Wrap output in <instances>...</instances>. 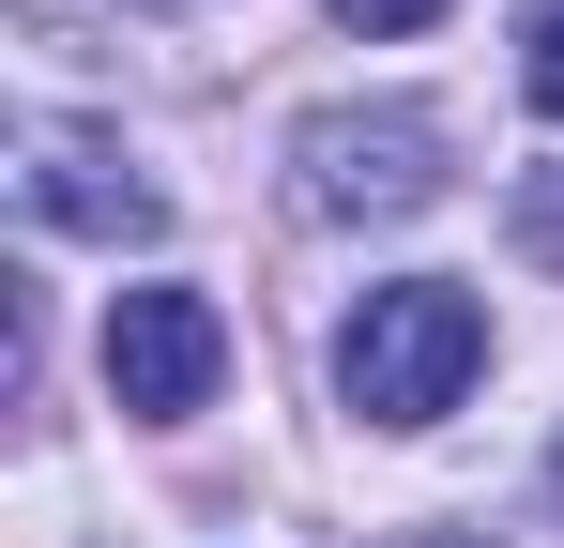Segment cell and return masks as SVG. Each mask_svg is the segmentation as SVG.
<instances>
[{
    "mask_svg": "<svg viewBox=\"0 0 564 548\" xmlns=\"http://www.w3.org/2000/svg\"><path fill=\"white\" fill-rule=\"evenodd\" d=\"M473 381H488V305L458 274H381L367 305L336 320V396L367 427H443Z\"/></svg>",
    "mask_w": 564,
    "mask_h": 548,
    "instance_id": "obj_1",
    "label": "cell"
},
{
    "mask_svg": "<svg viewBox=\"0 0 564 548\" xmlns=\"http://www.w3.org/2000/svg\"><path fill=\"white\" fill-rule=\"evenodd\" d=\"M443 183H458L443 168V107H412V91H351V107L290 122V198L321 229H412Z\"/></svg>",
    "mask_w": 564,
    "mask_h": 548,
    "instance_id": "obj_2",
    "label": "cell"
},
{
    "mask_svg": "<svg viewBox=\"0 0 564 548\" xmlns=\"http://www.w3.org/2000/svg\"><path fill=\"white\" fill-rule=\"evenodd\" d=\"M107 412H138V427H184V412H214V381H229V320H214V289H184V274H138V289H107Z\"/></svg>",
    "mask_w": 564,
    "mask_h": 548,
    "instance_id": "obj_3",
    "label": "cell"
},
{
    "mask_svg": "<svg viewBox=\"0 0 564 548\" xmlns=\"http://www.w3.org/2000/svg\"><path fill=\"white\" fill-rule=\"evenodd\" d=\"M15 213L31 229H77V244H153L169 229V198L138 183V153L107 122H62V107L15 122Z\"/></svg>",
    "mask_w": 564,
    "mask_h": 548,
    "instance_id": "obj_4",
    "label": "cell"
},
{
    "mask_svg": "<svg viewBox=\"0 0 564 548\" xmlns=\"http://www.w3.org/2000/svg\"><path fill=\"white\" fill-rule=\"evenodd\" d=\"M519 91H534V122H564V0H534V31H519Z\"/></svg>",
    "mask_w": 564,
    "mask_h": 548,
    "instance_id": "obj_5",
    "label": "cell"
},
{
    "mask_svg": "<svg viewBox=\"0 0 564 548\" xmlns=\"http://www.w3.org/2000/svg\"><path fill=\"white\" fill-rule=\"evenodd\" d=\"M336 15H351V31H367V46H397V31H427V15H443V0H336Z\"/></svg>",
    "mask_w": 564,
    "mask_h": 548,
    "instance_id": "obj_6",
    "label": "cell"
}]
</instances>
